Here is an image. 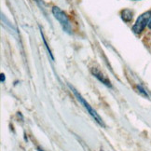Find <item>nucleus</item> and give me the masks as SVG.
I'll use <instances>...</instances> for the list:
<instances>
[{"label": "nucleus", "mask_w": 151, "mask_h": 151, "mask_svg": "<svg viewBox=\"0 0 151 151\" xmlns=\"http://www.w3.org/2000/svg\"><path fill=\"white\" fill-rule=\"evenodd\" d=\"M52 14L54 15L55 19L60 22L61 26L63 27V31L68 33V34H71L72 33V25H71V22L69 21L67 15L63 12V11L60 9L54 6L52 8Z\"/></svg>", "instance_id": "nucleus-1"}, {"label": "nucleus", "mask_w": 151, "mask_h": 151, "mask_svg": "<svg viewBox=\"0 0 151 151\" xmlns=\"http://www.w3.org/2000/svg\"><path fill=\"white\" fill-rule=\"evenodd\" d=\"M150 20H151V11H146V12L141 14L137 18L136 22H134V24H133L132 28V32L136 35L141 34L145 30V28L149 24Z\"/></svg>", "instance_id": "nucleus-2"}, {"label": "nucleus", "mask_w": 151, "mask_h": 151, "mask_svg": "<svg viewBox=\"0 0 151 151\" xmlns=\"http://www.w3.org/2000/svg\"><path fill=\"white\" fill-rule=\"evenodd\" d=\"M69 87H70V89L73 91L74 94L76 95V97L78 98V101H79L81 104H83V106L86 108V110H87V111H88V113H89V114L91 116L92 118H93V119L96 121V122H97L98 124H99V125H101V126H104V122H103V119H101L100 116L96 113L95 110H94L93 108H92V107L90 106V104H89L88 103H87V102L84 100V98H83L82 96H81V95L78 93V92L77 91V90H75V89L73 88V87H71V86H69Z\"/></svg>", "instance_id": "nucleus-3"}, {"label": "nucleus", "mask_w": 151, "mask_h": 151, "mask_svg": "<svg viewBox=\"0 0 151 151\" xmlns=\"http://www.w3.org/2000/svg\"><path fill=\"white\" fill-rule=\"evenodd\" d=\"M91 74L94 76L96 78H98L102 83H104V85H106L108 87H111V82H110V80L108 79V78L106 77V75L104 73H102L98 68H91Z\"/></svg>", "instance_id": "nucleus-4"}, {"label": "nucleus", "mask_w": 151, "mask_h": 151, "mask_svg": "<svg viewBox=\"0 0 151 151\" xmlns=\"http://www.w3.org/2000/svg\"><path fill=\"white\" fill-rule=\"evenodd\" d=\"M132 15H133L132 11L130 10V9H123V10L120 12L121 19H122V20H123L124 22H129L132 21Z\"/></svg>", "instance_id": "nucleus-5"}, {"label": "nucleus", "mask_w": 151, "mask_h": 151, "mask_svg": "<svg viewBox=\"0 0 151 151\" xmlns=\"http://www.w3.org/2000/svg\"><path fill=\"white\" fill-rule=\"evenodd\" d=\"M1 81H2V82L4 81V75L3 74H1Z\"/></svg>", "instance_id": "nucleus-6"}, {"label": "nucleus", "mask_w": 151, "mask_h": 151, "mask_svg": "<svg viewBox=\"0 0 151 151\" xmlns=\"http://www.w3.org/2000/svg\"><path fill=\"white\" fill-rule=\"evenodd\" d=\"M148 27L151 29V20H150V22H149V24H148Z\"/></svg>", "instance_id": "nucleus-7"}, {"label": "nucleus", "mask_w": 151, "mask_h": 151, "mask_svg": "<svg viewBox=\"0 0 151 151\" xmlns=\"http://www.w3.org/2000/svg\"><path fill=\"white\" fill-rule=\"evenodd\" d=\"M38 150H39V151H43L42 149H40V148H38Z\"/></svg>", "instance_id": "nucleus-8"}, {"label": "nucleus", "mask_w": 151, "mask_h": 151, "mask_svg": "<svg viewBox=\"0 0 151 151\" xmlns=\"http://www.w3.org/2000/svg\"><path fill=\"white\" fill-rule=\"evenodd\" d=\"M133 1H137V0H133Z\"/></svg>", "instance_id": "nucleus-9"}]
</instances>
